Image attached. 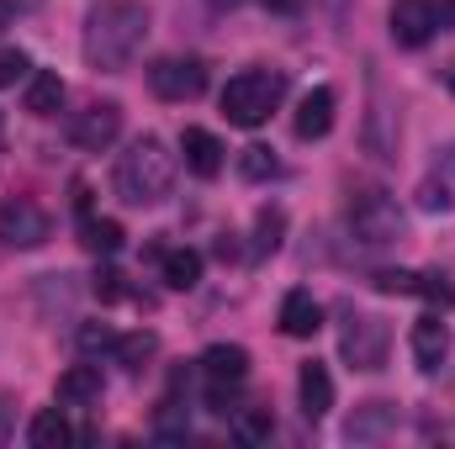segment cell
I'll return each mask as SVG.
<instances>
[{
  "mask_svg": "<svg viewBox=\"0 0 455 449\" xmlns=\"http://www.w3.org/2000/svg\"><path fill=\"white\" fill-rule=\"evenodd\" d=\"M11 21H16V5H11V0H0V32H5Z\"/></svg>",
  "mask_w": 455,
  "mask_h": 449,
  "instance_id": "33",
  "label": "cell"
},
{
  "mask_svg": "<svg viewBox=\"0 0 455 449\" xmlns=\"http://www.w3.org/2000/svg\"><path fill=\"white\" fill-rule=\"evenodd\" d=\"M334 112H339V96H334L329 85H313V91L302 96L297 116H291L297 138H329V127H334Z\"/></svg>",
  "mask_w": 455,
  "mask_h": 449,
  "instance_id": "11",
  "label": "cell"
},
{
  "mask_svg": "<svg viewBox=\"0 0 455 449\" xmlns=\"http://www.w3.org/2000/svg\"><path fill=\"white\" fill-rule=\"evenodd\" d=\"M202 370H207V381H238V386H243V375H249V349H243V343H212V349L202 354Z\"/></svg>",
  "mask_w": 455,
  "mask_h": 449,
  "instance_id": "16",
  "label": "cell"
},
{
  "mask_svg": "<svg viewBox=\"0 0 455 449\" xmlns=\"http://www.w3.org/2000/svg\"><path fill=\"white\" fill-rule=\"evenodd\" d=\"M116 132H122V106H116V101H96V106H85V112L69 122V143L85 148V154L112 148Z\"/></svg>",
  "mask_w": 455,
  "mask_h": 449,
  "instance_id": "8",
  "label": "cell"
},
{
  "mask_svg": "<svg viewBox=\"0 0 455 449\" xmlns=\"http://www.w3.org/2000/svg\"><path fill=\"white\" fill-rule=\"evenodd\" d=\"M27 439H32V449H64L69 439H75V429L64 423V413H59V407H48V413H37V418H32Z\"/></svg>",
  "mask_w": 455,
  "mask_h": 449,
  "instance_id": "21",
  "label": "cell"
},
{
  "mask_svg": "<svg viewBox=\"0 0 455 449\" xmlns=\"http://www.w3.org/2000/svg\"><path fill=\"white\" fill-rule=\"evenodd\" d=\"M154 354H159V338L148 334V328H143V334H127V338H116V359H122L127 370H143V365H148Z\"/></svg>",
  "mask_w": 455,
  "mask_h": 449,
  "instance_id": "24",
  "label": "cell"
},
{
  "mask_svg": "<svg viewBox=\"0 0 455 449\" xmlns=\"http://www.w3.org/2000/svg\"><path fill=\"white\" fill-rule=\"evenodd\" d=\"M281 238H286V212L281 207H259V217H254V254H275Z\"/></svg>",
  "mask_w": 455,
  "mask_h": 449,
  "instance_id": "22",
  "label": "cell"
},
{
  "mask_svg": "<svg viewBox=\"0 0 455 449\" xmlns=\"http://www.w3.org/2000/svg\"><path fill=\"white\" fill-rule=\"evenodd\" d=\"M180 154H186V164H191V175H202V180H212L218 169H223V143L207 132V127H186L180 132Z\"/></svg>",
  "mask_w": 455,
  "mask_h": 449,
  "instance_id": "13",
  "label": "cell"
},
{
  "mask_svg": "<svg viewBox=\"0 0 455 449\" xmlns=\"http://www.w3.org/2000/svg\"><path fill=\"white\" fill-rule=\"evenodd\" d=\"M392 43L403 48H424L435 32H440V16H435V0H392Z\"/></svg>",
  "mask_w": 455,
  "mask_h": 449,
  "instance_id": "9",
  "label": "cell"
},
{
  "mask_svg": "<svg viewBox=\"0 0 455 449\" xmlns=\"http://www.w3.org/2000/svg\"><path fill=\"white\" fill-rule=\"evenodd\" d=\"M159 275H164L170 291H191L202 280V254L196 248H164L159 254Z\"/></svg>",
  "mask_w": 455,
  "mask_h": 449,
  "instance_id": "17",
  "label": "cell"
},
{
  "mask_svg": "<svg viewBox=\"0 0 455 449\" xmlns=\"http://www.w3.org/2000/svg\"><path fill=\"white\" fill-rule=\"evenodd\" d=\"M349 238L365 243V248H387L403 238V212L387 191H360L349 201Z\"/></svg>",
  "mask_w": 455,
  "mask_h": 449,
  "instance_id": "4",
  "label": "cell"
},
{
  "mask_svg": "<svg viewBox=\"0 0 455 449\" xmlns=\"http://www.w3.org/2000/svg\"><path fill=\"white\" fill-rule=\"evenodd\" d=\"M265 11H281V16H297L302 11V0H259Z\"/></svg>",
  "mask_w": 455,
  "mask_h": 449,
  "instance_id": "32",
  "label": "cell"
},
{
  "mask_svg": "<svg viewBox=\"0 0 455 449\" xmlns=\"http://www.w3.org/2000/svg\"><path fill=\"white\" fill-rule=\"evenodd\" d=\"M318 328H323V307L313 302V291H286V302H281V334L313 338Z\"/></svg>",
  "mask_w": 455,
  "mask_h": 449,
  "instance_id": "14",
  "label": "cell"
},
{
  "mask_svg": "<svg viewBox=\"0 0 455 449\" xmlns=\"http://www.w3.org/2000/svg\"><path fill=\"white\" fill-rule=\"evenodd\" d=\"M143 37H148V5L143 0H107L85 21V64L101 75H116L138 59Z\"/></svg>",
  "mask_w": 455,
  "mask_h": 449,
  "instance_id": "1",
  "label": "cell"
},
{
  "mask_svg": "<svg viewBox=\"0 0 455 449\" xmlns=\"http://www.w3.org/2000/svg\"><path fill=\"white\" fill-rule=\"evenodd\" d=\"M371 286H376L381 296H413V291H419V270H403V264H397V270H376Z\"/></svg>",
  "mask_w": 455,
  "mask_h": 449,
  "instance_id": "26",
  "label": "cell"
},
{
  "mask_svg": "<svg viewBox=\"0 0 455 449\" xmlns=\"http://www.w3.org/2000/svg\"><path fill=\"white\" fill-rule=\"evenodd\" d=\"M281 96H286V75H275V69H243V75H233L223 85V116L233 127H259L265 116L281 106Z\"/></svg>",
  "mask_w": 455,
  "mask_h": 449,
  "instance_id": "3",
  "label": "cell"
},
{
  "mask_svg": "<svg viewBox=\"0 0 455 449\" xmlns=\"http://www.w3.org/2000/svg\"><path fill=\"white\" fill-rule=\"evenodd\" d=\"M148 85L159 101H196L207 91V64L202 59H159L148 69Z\"/></svg>",
  "mask_w": 455,
  "mask_h": 449,
  "instance_id": "6",
  "label": "cell"
},
{
  "mask_svg": "<svg viewBox=\"0 0 455 449\" xmlns=\"http://www.w3.org/2000/svg\"><path fill=\"white\" fill-rule=\"evenodd\" d=\"M451 91H455V69H451Z\"/></svg>",
  "mask_w": 455,
  "mask_h": 449,
  "instance_id": "36",
  "label": "cell"
},
{
  "mask_svg": "<svg viewBox=\"0 0 455 449\" xmlns=\"http://www.w3.org/2000/svg\"><path fill=\"white\" fill-rule=\"evenodd\" d=\"M451 169H455V154H451Z\"/></svg>",
  "mask_w": 455,
  "mask_h": 449,
  "instance_id": "37",
  "label": "cell"
},
{
  "mask_svg": "<svg viewBox=\"0 0 455 449\" xmlns=\"http://www.w3.org/2000/svg\"><path fill=\"white\" fill-rule=\"evenodd\" d=\"M413 296H424V302H435V307H455V280L445 270H429V275H419V291Z\"/></svg>",
  "mask_w": 455,
  "mask_h": 449,
  "instance_id": "28",
  "label": "cell"
},
{
  "mask_svg": "<svg viewBox=\"0 0 455 449\" xmlns=\"http://www.w3.org/2000/svg\"><path fill=\"white\" fill-rule=\"evenodd\" d=\"M116 196L127 201V207H159L164 196H170V185H175V154L148 132V138H138L122 159H116Z\"/></svg>",
  "mask_w": 455,
  "mask_h": 449,
  "instance_id": "2",
  "label": "cell"
},
{
  "mask_svg": "<svg viewBox=\"0 0 455 449\" xmlns=\"http://www.w3.org/2000/svg\"><path fill=\"white\" fill-rule=\"evenodd\" d=\"M0 238H5L11 248H37V243H48V238H53V217H48L37 201L16 196V201H5V207H0Z\"/></svg>",
  "mask_w": 455,
  "mask_h": 449,
  "instance_id": "7",
  "label": "cell"
},
{
  "mask_svg": "<svg viewBox=\"0 0 455 449\" xmlns=\"http://www.w3.org/2000/svg\"><path fill=\"white\" fill-rule=\"evenodd\" d=\"M59 402L64 407H91L101 402V365H69L59 375Z\"/></svg>",
  "mask_w": 455,
  "mask_h": 449,
  "instance_id": "15",
  "label": "cell"
},
{
  "mask_svg": "<svg viewBox=\"0 0 455 449\" xmlns=\"http://www.w3.org/2000/svg\"><path fill=\"white\" fill-rule=\"evenodd\" d=\"M212 5H218V11H233V5H238V0H212Z\"/></svg>",
  "mask_w": 455,
  "mask_h": 449,
  "instance_id": "35",
  "label": "cell"
},
{
  "mask_svg": "<svg viewBox=\"0 0 455 449\" xmlns=\"http://www.w3.org/2000/svg\"><path fill=\"white\" fill-rule=\"evenodd\" d=\"M238 175H243V180H275V175H281V159H275L265 143H249V148L238 154Z\"/></svg>",
  "mask_w": 455,
  "mask_h": 449,
  "instance_id": "23",
  "label": "cell"
},
{
  "mask_svg": "<svg viewBox=\"0 0 455 449\" xmlns=\"http://www.w3.org/2000/svg\"><path fill=\"white\" fill-rule=\"evenodd\" d=\"M408 349H413V359H419V370L424 375H435L445 359H451V328L429 312V318H419L413 323V334H408Z\"/></svg>",
  "mask_w": 455,
  "mask_h": 449,
  "instance_id": "10",
  "label": "cell"
},
{
  "mask_svg": "<svg viewBox=\"0 0 455 449\" xmlns=\"http://www.w3.org/2000/svg\"><path fill=\"white\" fill-rule=\"evenodd\" d=\"M91 291H96L101 302H122V296H127V286H122L116 270H96V286H91Z\"/></svg>",
  "mask_w": 455,
  "mask_h": 449,
  "instance_id": "31",
  "label": "cell"
},
{
  "mask_svg": "<svg viewBox=\"0 0 455 449\" xmlns=\"http://www.w3.org/2000/svg\"><path fill=\"white\" fill-rule=\"evenodd\" d=\"M419 207H424V212H451V185H435V180H424V191H419Z\"/></svg>",
  "mask_w": 455,
  "mask_h": 449,
  "instance_id": "30",
  "label": "cell"
},
{
  "mask_svg": "<svg viewBox=\"0 0 455 449\" xmlns=\"http://www.w3.org/2000/svg\"><path fill=\"white\" fill-rule=\"evenodd\" d=\"M387 323L381 318H365V312H349L344 318V334H339V354L349 370H381L387 365Z\"/></svg>",
  "mask_w": 455,
  "mask_h": 449,
  "instance_id": "5",
  "label": "cell"
},
{
  "mask_svg": "<svg viewBox=\"0 0 455 449\" xmlns=\"http://www.w3.org/2000/svg\"><path fill=\"white\" fill-rule=\"evenodd\" d=\"M64 106V80L53 69H32L27 75V112L32 116H53Z\"/></svg>",
  "mask_w": 455,
  "mask_h": 449,
  "instance_id": "18",
  "label": "cell"
},
{
  "mask_svg": "<svg viewBox=\"0 0 455 449\" xmlns=\"http://www.w3.org/2000/svg\"><path fill=\"white\" fill-rule=\"evenodd\" d=\"M32 75V59L21 53V48H0V85H16V80H27Z\"/></svg>",
  "mask_w": 455,
  "mask_h": 449,
  "instance_id": "29",
  "label": "cell"
},
{
  "mask_svg": "<svg viewBox=\"0 0 455 449\" xmlns=\"http://www.w3.org/2000/svg\"><path fill=\"white\" fill-rule=\"evenodd\" d=\"M75 343H80V354H85V359H96V354H112V349H116V334L107 328V323H80Z\"/></svg>",
  "mask_w": 455,
  "mask_h": 449,
  "instance_id": "27",
  "label": "cell"
},
{
  "mask_svg": "<svg viewBox=\"0 0 455 449\" xmlns=\"http://www.w3.org/2000/svg\"><path fill=\"white\" fill-rule=\"evenodd\" d=\"M5 418H11V402H0V439H5Z\"/></svg>",
  "mask_w": 455,
  "mask_h": 449,
  "instance_id": "34",
  "label": "cell"
},
{
  "mask_svg": "<svg viewBox=\"0 0 455 449\" xmlns=\"http://www.w3.org/2000/svg\"><path fill=\"white\" fill-rule=\"evenodd\" d=\"M392 429H397V407H392V402H365V413H355L344 434L360 445V439H381V434H392Z\"/></svg>",
  "mask_w": 455,
  "mask_h": 449,
  "instance_id": "19",
  "label": "cell"
},
{
  "mask_svg": "<svg viewBox=\"0 0 455 449\" xmlns=\"http://www.w3.org/2000/svg\"><path fill=\"white\" fill-rule=\"evenodd\" d=\"M297 397H302V413H307V423L329 418V407H334V375H329V365L307 359V365H302V375H297Z\"/></svg>",
  "mask_w": 455,
  "mask_h": 449,
  "instance_id": "12",
  "label": "cell"
},
{
  "mask_svg": "<svg viewBox=\"0 0 455 449\" xmlns=\"http://www.w3.org/2000/svg\"><path fill=\"white\" fill-rule=\"evenodd\" d=\"M270 434H275V413L270 407H238L233 413V439L238 445H270Z\"/></svg>",
  "mask_w": 455,
  "mask_h": 449,
  "instance_id": "20",
  "label": "cell"
},
{
  "mask_svg": "<svg viewBox=\"0 0 455 449\" xmlns=\"http://www.w3.org/2000/svg\"><path fill=\"white\" fill-rule=\"evenodd\" d=\"M122 223H112V217H85V248L91 254H116L122 248Z\"/></svg>",
  "mask_w": 455,
  "mask_h": 449,
  "instance_id": "25",
  "label": "cell"
}]
</instances>
